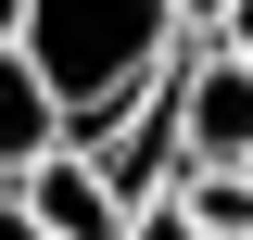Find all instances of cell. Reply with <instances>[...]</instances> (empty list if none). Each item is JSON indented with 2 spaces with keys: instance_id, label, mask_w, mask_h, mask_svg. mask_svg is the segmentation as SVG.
<instances>
[{
  "instance_id": "1",
  "label": "cell",
  "mask_w": 253,
  "mask_h": 240,
  "mask_svg": "<svg viewBox=\"0 0 253 240\" xmlns=\"http://www.w3.org/2000/svg\"><path fill=\"white\" fill-rule=\"evenodd\" d=\"M177 0H26V51L51 63V89H63V114H76V139H89L114 101H139L165 76V51H177Z\"/></svg>"
},
{
  "instance_id": "2",
  "label": "cell",
  "mask_w": 253,
  "mask_h": 240,
  "mask_svg": "<svg viewBox=\"0 0 253 240\" xmlns=\"http://www.w3.org/2000/svg\"><path fill=\"white\" fill-rule=\"evenodd\" d=\"M26 202L51 215V240H126V190L101 177V152H89V139L38 152V164H26Z\"/></svg>"
},
{
  "instance_id": "3",
  "label": "cell",
  "mask_w": 253,
  "mask_h": 240,
  "mask_svg": "<svg viewBox=\"0 0 253 240\" xmlns=\"http://www.w3.org/2000/svg\"><path fill=\"white\" fill-rule=\"evenodd\" d=\"M63 139H76V114H63L51 63H38L26 38H0V177H26L38 152H63Z\"/></svg>"
},
{
  "instance_id": "4",
  "label": "cell",
  "mask_w": 253,
  "mask_h": 240,
  "mask_svg": "<svg viewBox=\"0 0 253 240\" xmlns=\"http://www.w3.org/2000/svg\"><path fill=\"white\" fill-rule=\"evenodd\" d=\"M177 202L203 215L215 240H253V164H190V177H177Z\"/></svg>"
},
{
  "instance_id": "5",
  "label": "cell",
  "mask_w": 253,
  "mask_h": 240,
  "mask_svg": "<svg viewBox=\"0 0 253 240\" xmlns=\"http://www.w3.org/2000/svg\"><path fill=\"white\" fill-rule=\"evenodd\" d=\"M126 240H215V228H203V215L165 190V202H139V215H126Z\"/></svg>"
},
{
  "instance_id": "6",
  "label": "cell",
  "mask_w": 253,
  "mask_h": 240,
  "mask_svg": "<svg viewBox=\"0 0 253 240\" xmlns=\"http://www.w3.org/2000/svg\"><path fill=\"white\" fill-rule=\"evenodd\" d=\"M0 240H51V215L26 202V177H0Z\"/></svg>"
},
{
  "instance_id": "7",
  "label": "cell",
  "mask_w": 253,
  "mask_h": 240,
  "mask_svg": "<svg viewBox=\"0 0 253 240\" xmlns=\"http://www.w3.org/2000/svg\"><path fill=\"white\" fill-rule=\"evenodd\" d=\"M215 38H228V51H253V0H228V13H215Z\"/></svg>"
},
{
  "instance_id": "8",
  "label": "cell",
  "mask_w": 253,
  "mask_h": 240,
  "mask_svg": "<svg viewBox=\"0 0 253 240\" xmlns=\"http://www.w3.org/2000/svg\"><path fill=\"white\" fill-rule=\"evenodd\" d=\"M177 13H190V26H215V13H228V0H177Z\"/></svg>"
},
{
  "instance_id": "9",
  "label": "cell",
  "mask_w": 253,
  "mask_h": 240,
  "mask_svg": "<svg viewBox=\"0 0 253 240\" xmlns=\"http://www.w3.org/2000/svg\"><path fill=\"white\" fill-rule=\"evenodd\" d=\"M13 26H26V0H0V38H13Z\"/></svg>"
}]
</instances>
